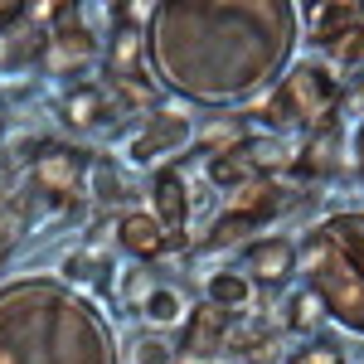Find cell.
I'll list each match as a JSON object with an SVG mask.
<instances>
[{
    "label": "cell",
    "instance_id": "obj_13",
    "mask_svg": "<svg viewBox=\"0 0 364 364\" xmlns=\"http://www.w3.org/2000/svg\"><path fill=\"white\" fill-rule=\"evenodd\" d=\"M360 25H364V15H360Z\"/></svg>",
    "mask_w": 364,
    "mask_h": 364
},
{
    "label": "cell",
    "instance_id": "obj_12",
    "mask_svg": "<svg viewBox=\"0 0 364 364\" xmlns=\"http://www.w3.org/2000/svg\"><path fill=\"white\" fill-rule=\"evenodd\" d=\"M0 132H5V97H0Z\"/></svg>",
    "mask_w": 364,
    "mask_h": 364
},
{
    "label": "cell",
    "instance_id": "obj_6",
    "mask_svg": "<svg viewBox=\"0 0 364 364\" xmlns=\"http://www.w3.org/2000/svg\"><path fill=\"white\" fill-rule=\"evenodd\" d=\"M122 243L132 252H156L161 248V224L151 214H127L122 219Z\"/></svg>",
    "mask_w": 364,
    "mask_h": 364
},
{
    "label": "cell",
    "instance_id": "obj_3",
    "mask_svg": "<svg viewBox=\"0 0 364 364\" xmlns=\"http://www.w3.org/2000/svg\"><path fill=\"white\" fill-rule=\"evenodd\" d=\"M311 301L336 326L364 336V214H331L296 243Z\"/></svg>",
    "mask_w": 364,
    "mask_h": 364
},
{
    "label": "cell",
    "instance_id": "obj_7",
    "mask_svg": "<svg viewBox=\"0 0 364 364\" xmlns=\"http://www.w3.org/2000/svg\"><path fill=\"white\" fill-rule=\"evenodd\" d=\"M209 296L224 301V306H238V301H248V277L243 272H219L209 282Z\"/></svg>",
    "mask_w": 364,
    "mask_h": 364
},
{
    "label": "cell",
    "instance_id": "obj_4",
    "mask_svg": "<svg viewBox=\"0 0 364 364\" xmlns=\"http://www.w3.org/2000/svg\"><path fill=\"white\" fill-rule=\"evenodd\" d=\"M340 87L331 78V68H321V63H301L287 83H277V97H272V107L267 112L282 117L277 127H316L321 117L336 107Z\"/></svg>",
    "mask_w": 364,
    "mask_h": 364
},
{
    "label": "cell",
    "instance_id": "obj_10",
    "mask_svg": "<svg viewBox=\"0 0 364 364\" xmlns=\"http://www.w3.org/2000/svg\"><path fill=\"white\" fill-rule=\"evenodd\" d=\"M291 364H340V350L336 345H316V350H301Z\"/></svg>",
    "mask_w": 364,
    "mask_h": 364
},
{
    "label": "cell",
    "instance_id": "obj_2",
    "mask_svg": "<svg viewBox=\"0 0 364 364\" xmlns=\"http://www.w3.org/2000/svg\"><path fill=\"white\" fill-rule=\"evenodd\" d=\"M0 364H117L107 316L58 277L0 287Z\"/></svg>",
    "mask_w": 364,
    "mask_h": 364
},
{
    "label": "cell",
    "instance_id": "obj_1",
    "mask_svg": "<svg viewBox=\"0 0 364 364\" xmlns=\"http://www.w3.org/2000/svg\"><path fill=\"white\" fill-rule=\"evenodd\" d=\"M296 49L287 0H170L146 15L151 73L199 107H228L272 87Z\"/></svg>",
    "mask_w": 364,
    "mask_h": 364
},
{
    "label": "cell",
    "instance_id": "obj_8",
    "mask_svg": "<svg viewBox=\"0 0 364 364\" xmlns=\"http://www.w3.org/2000/svg\"><path fill=\"white\" fill-rule=\"evenodd\" d=\"M161 190H166V199H161V209H166V219L170 224H180V219H185V199H180V180H175V175H161Z\"/></svg>",
    "mask_w": 364,
    "mask_h": 364
},
{
    "label": "cell",
    "instance_id": "obj_9",
    "mask_svg": "<svg viewBox=\"0 0 364 364\" xmlns=\"http://www.w3.org/2000/svg\"><path fill=\"white\" fill-rule=\"evenodd\" d=\"M146 316H151V321H175V316H180V301H175V291L156 287V291H151V301H146Z\"/></svg>",
    "mask_w": 364,
    "mask_h": 364
},
{
    "label": "cell",
    "instance_id": "obj_5",
    "mask_svg": "<svg viewBox=\"0 0 364 364\" xmlns=\"http://www.w3.org/2000/svg\"><path fill=\"white\" fill-rule=\"evenodd\" d=\"M291 267H296V248H291L287 238H272V243H252V252H248V272H243V277L282 282V277H291Z\"/></svg>",
    "mask_w": 364,
    "mask_h": 364
},
{
    "label": "cell",
    "instance_id": "obj_11",
    "mask_svg": "<svg viewBox=\"0 0 364 364\" xmlns=\"http://www.w3.org/2000/svg\"><path fill=\"white\" fill-rule=\"evenodd\" d=\"M355 170H360V185H364V117L355 127Z\"/></svg>",
    "mask_w": 364,
    "mask_h": 364
}]
</instances>
